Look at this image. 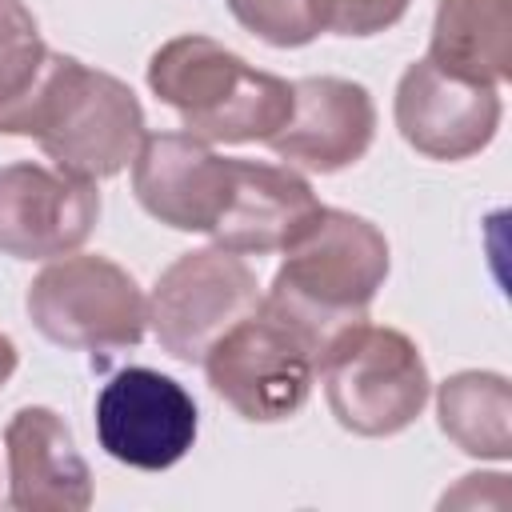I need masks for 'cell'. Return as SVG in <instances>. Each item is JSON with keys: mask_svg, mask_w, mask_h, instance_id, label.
I'll return each instance as SVG.
<instances>
[{"mask_svg": "<svg viewBox=\"0 0 512 512\" xmlns=\"http://www.w3.org/2000/svg\"><path fill=\"white\" fill-rule=\"evenodd\" d=\"M316 208L320 200L312 196L308 180L292 168L264 160H232V188L212 228V240L240 256L284 252L292 236L316 216Z\"/></svg>", "mask_w": 512, "mask_h": 512, "instance_id": "cell-14", "label": "cell"}, {"mask_svg": "<svg viewBox=\"0 0 512 512\" xmlns=\"http://www.w3.org/2000/svg\"><path fill=\"white\" fill-rule=\"evenodd\" d=\"M100 448L140 472L172 468L196 440V404L156 368H124L96 396Z\"/></svg>", "mask_w": 512, "mask_h": 512, "instance_id": "cell-8", "label": "cell"}, {"mask_svg": "<svg viewBox=\"0 0 512 512\" xmlns=\"http://www.w3.org/2000/svg\"><path fill=\"white\" fill-rule=\"evenodd\" d=\"M16 360H20V356H16V344H12V340L0 332V388L12 380V372H16Z\"/></svg>", "mask_w": 512, "mask_h": 512, "instance_id": "cell-20", "label": "cell"}, {"mask_svg": "<svg viewBox=\"0 0 512 512\" xmlns=\"http://www.w3.org/2000/svg\"><path fill=\"white\" fill-rule=\"evenodd\" d=\"M412 0H332V32L340 36H372L392 28Z\"/></svg>", "mask_w": 512, "mask_h": 512, "instance_id": "cell-19", "label": "cell"}, {"mask_svg": "<svg viewBox=\"0 0 512 512\" xmlns=\"http://www.w3.org/2000/svg\"><path fill=\"white\" fill-rule=\"evenodd\" d=\"M200 364L212 392L256 424L296 416L316 380V356L264 308L232 324Z\"/></svg>", "mask_w": 512, "mask_h": 512, "instance_id": "cell-7", "label": "cell"}, {"mask_svg": "<svg viewBox=\"0 0 512 512\" xmlns=\"http://www.w3.org/2000/svg\"><path fill=\"white\" fill-rule=\"evenodd\" d=\"M232 188V160L216 156L204 140L188 132H144L132 156V192L140 208L176 228L208 232L216 228Z\"/></svg>", "mask_w": 512, "mask_h": 512, "instance_id": "cell-10", "label": "cell"}, {"mask_svg": "<svg viewBox=\"0 0 512 512\" xmlns=\"http://www.w3.org/2000/svg\"><path fill=\"white\" fill-rule=\"evenodd\" d=\"M148 88L204 144L268 140L292 116V84L208 36H172L148 60Z\"/></svg>", "mask_w": 512, "mask_h": 512, "instance_id": "cell-3", "label": "cell"}, {"mask_svg": "<svg viewBox=\"0 0 512 512\" xmlns=\"http://www.w3.org/2000/svg\"><path fill=\"white\" fill-rule=\"evenodd\" d=\"M324 400L340 428L356 436H396L428 404V368L420 348L384 324H352L340 332L320 364Z\"/></svg>", "mask_w": 512, "mask_h": 512, "instance_id": "cell-4", "label": "cell"}, {"mask_svg": "<svg viewBox=\"0 0 512 512\" xmlns=\"http://www.w3.org/2000/svg\"><path fill=\"white\" fill-rule=\"evenodd\" d=\"M384 276V232L364 216L320 204L284 248V264L276 268L260 308L296 332L320 364L324 348L340 332L368 320V304L384 288Z\"/></svg>", "mask_w": 512, "mask_h": 512, "instance_id": "cell-1", "label": "cell"}, {"mask_svg": "<svg viewBox=\"0 0 512 512\" xmlns=\"http://www.w3.org/2000/svg\"><path fill=\"white\" fill-rule=\"evenodd\" d=\"M376 136V104L364 84L344 76H304L292 84V116L264 144L308 172L356 164Z\"/></svg>", "mask_w": 512, "mask_h": 512, "instance_id": "cell-12", "label": "cell"}, {"mask_svg": "<svg viewBox=\"0 0 512 512\" xmlns=\"http://www.w3.org/2000/svg\"><path fill=\"white\" fill-rule=\"evenodd\" d=\"M44 40L24 0H0V108L20 100L44 68Z\"/></svg>", "mask_w": 512, "mask_h": 512, "instance_id": "cell-18", "label": "cell"}, {"mask_svg": "<svg viewBox=\"0 0 512 512\" xmlns=\"http://www.w3.org/2000/svg\"><path fill=\"white\" fill-rule=\"evenodd\" d=\"M260 308L256 272L240 252L200 248L176 256L148 300V324L160 348L184 364H200L204 352L244 316Z\"/></svg>", "mask_w": 512, "mask_h": 512, "instance_id": "cell-6", "label": "cell"}, {"mask_svg": "<svg viewBox=\"0 0 512 512\" xmlns=\"http://www.w3.org/2000/svg\"><path fill=\"white\" fill-rule=\"evenodd\" d=\"M4 456L16 512H84L92 504V472L52 408H20L4 428Z\"/></svg>", "mask_w": 512, "mask_h": 512, "instance_id": "cell-13", "label": "cell"}, {"mask_svg": "<svg viewBox=\"0 0 512 512\" xmlns=\"http://www.w3.org/2000/svg\"><path fill=\"white\" fill-rule=\"evenodd\" d=\"M232 16L276 48L312 44L332 28V0H228Z\"/></svg>", "mask_w": 512, "mask_h": 512, "instance_id": "cell-17", "label": "cell"}, {"mask_svg": "<svg viewBox=\"0 0 512 512\" xmlns=\"http://www.w3.org/2000/svg\"><path fill=\"white\" fill-rule=\"evenodd\" d=\"M400 136L432 160H464L488 148L500 128V96L488 84H468L440 72L428 56L408 64L392 104Z\"/></svg>", "mask_w": 512, "mask_h": 512, "instance_id": "cell-11", "label": "cell"}, {"mask_svg": "<svg viewBox=\"0 0 512 512\" xmlns=\"http://www.w3.org/2000/svg\"><path fill=\"white\" fill-rule=\"evenodd\" d=\"M36 332L72 352L112 356L136 348L148 328V300L140 284L108 256H60L52 260L24 296Z\"/></svg>", "mask_w": 512, "mask_h": 512, "instance_id": "cell-5", "label": "cell"}, {"mask_svg": "<svg viewBox=\"0 0 512 512\" xmlns=\"http://www.w3.org/2000/svg\"><path fill=\"white\" fill-rule=\"evenodd\" d=\"M0 132L32 136L60 172L96 184L132 164L144 140V108L124 80L48 52L32 88L0 108Z\"/></svg>", "mask_w": 512, "mask_h": 512, "instance_id": "cell-2", "label": "cell"}, {"mask_svg": "<svg viewBox=\"0 0 512 512\" xmlns=\"http://www.w3.org/2000/svg\"><path fill=\"white\" fill-rule=\"evenodd\" d=\"M100 216L92 180H76L36 160L0 168V252L12 260H52L76 252Z\"/></svg>", "mask_w": 512, "mask_h": 512, "instance_id": "cell-9", "label": "cell"}, {"mask_svg": "<svg viewBox=\"0 0 512 512\" xmlns=\"http://www.w3.org/2000/svg\"><path fill=\"white\" fill-rule=\"evenodd\" d=\"M428 60L468 84H504L512 76V0H440Z\"/></svg>", "mask_w": 512, "mask_h": 512, "instance_id": "cell-15", "label": "cell"}, {"mask_svg": "<svg viewBox=\"0 0 512 512\" xmlns=\"http://www.w3.org/2000/svg\"><path fill=\"white\" fill-rule=\"evenodd\" d=\"M440 432L468 456H512V388L500 372H456L436 392Z\"/></svg>", "mask_w": 512, "mask_h": 512, "instance_id": "cell-16", "label": "cell"}]
</instances>
